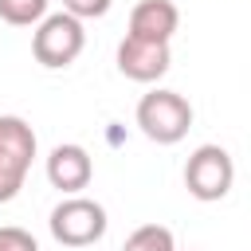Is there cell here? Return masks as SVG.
<instances>
[{
  "label": "cell",
  "instance_id": "cell-1",
  "mask_svg": "<svg viewBox=\"0 0 251 251\" xmlns=\"http://www.w3.org/2000/svg\"><path fill=\"white\" fill-rule=\"evenodd\" d=\"M35 129L20 114H0V204L16 200L35 161Z\"/></svg>",
  "mask_w": 251,
  "mask_h": 251
},
{
  "label": "cell",
  "instance_id": "cell-2",
  "mask_svg": "<svg viewBox=\"0 0 251 251\" xmlns=\"http://www.w3.org/2000/svg\"><path fill=\"white\" fill-rule=\"evenodd\" d=\"M137 126L157 145H176L192 129V102L176 90H149L137 102Z\"/></svg>",
  "mask_w": 251,
  "mask_h": 251
},
{
  "label": "cell",
  "instance_id": "cell-3",
  "mask_svg": "<svg viewBox=\"0 0 251 251\" xmlns=\"http://www.w3.org/2000/svg\"><path fill=\"white\" fill-rule=\"evenodd\" d=\"M47 227H51V235H55L59 247L78 251V247L98 243V239L106 235L110 220H106V208H102L98 200H90V196H67V200H59V204L51 208Z\"/></svg>",
  "mask_w": 251,
  "mask_h": 251
},
{
  "label": "cell",
  "instance_id": "cell-4",
  "mask_svg": "<svg viewBox=\"0 0 251 251\" xmlns=\"http://www.w3.org/2000/svg\"><path fill=\"white\" fill-rule=\"evenodd\" d=\"M86 47V31H82V20L67 16V12H51L35 24V35H31V55L39 67L47 71H63L71 67Z\"/></svg>",
  "mask_w": 251,
  "mask_h": 251
},
{
  "label": "cell",
  "instance_id": "cell-5",
  "mask_svg": "<svg viewBox=\"0 0 251 251\" xmlns=\"http://www.w3.org/2000/svg\"><path fill=\"white\" fill-rule=\"evenodd\" d=\"M235 184V161L224 145H196L192 157L184 161V188L188 196L212 204V200H224Z\"/></svg>",
  "mask_w": 251,
  "mask_h": 251
},
{
  "label": "cell",
  "instance_id": "cell-6",
  "mask_svg": "<svg viewBox=\"0 0 251 251\" xmlns=\"http://www.w3.org/2000/svg\"><path fill=\"white\" fill-rule=\"evenodd\" d=\"M114 59H118V71L126 78H133V82H157L173 67L169 43H145V39H129V35L118 43V55Z\"/></svg>",
  "mask_w": 251,
  "mask_h": 251
},
{
  "label": "cell",
  "instance_id": "cell-7",
  "mask_svg": "<svg viewBox=\"0 0 251 251\" xmlns=\"http://www.w3.org/2000/svg\"><path fill=\"white\" fill-rule=\"evenodd\" d=\"M90 176H94V161H90V153L82 145L67 141V145H55L47 153V180H51V188H59L67 196H78L90 184Z\"/></svg>",
  "mask_w": 251,
  "mask_h": 251
},
{
  "label": "cell",
  "instance_id": "cell-8",
  "mask_svg": "<svg viewBox=\"0 0 251 251\" xmlns=\"http://www.w3.org/2000/svg\"><path fill=\"white\" fill-rule=\"evenodd\" d=\"M180 27V12L173 0H137L129 12V39H145V43H169Z\"/></svg>",
  "mask_w": 251,
  "mask_h": 251
},
{
  "label": "cell",
  "instance_id": "cell-9",
  "mask_svg": "<svg viewBox=\"0 0 251 251\" xmlns=\"http://www.w3.org/2000/svg\"><path fill=\"white\" fill-rule=\"evenodd\" d=\"M122 251H176V235L165 224H141L126 235Z\"/></svg>",
  "mask_w": 251,
  "mask_h": 251
},
{
  "label": "cell",
  "instance_id": "cell-10",
  "mask_svg": "<svg viewBox=\"0 0 251 251\" xmlns=\"http://www.w3.org/2000/svg\"><path fill=\"white\" fill-rule=\"evenodd\" d=\"M51 0H0V20L12 27H31L47 16Z\"/></svg>",
  "mask_w": 251,
  "mask_h": 251
},
{
  "label": "cell",
  "instance_id": "cell-11",
  "mask_svg": "<svg viewBox=\"0 0 251 251\" xmlns=\"http://www.w3.org/2000/svg\"><path fill=\"white\" fill-rule=\"evenodd\" d=\"M110 4L114 0H63V12L75 16V20H98V16L110 12Z\"/></svg>",
  "mask_w": 251,
  "mask_h": 251
},
{
  "label": "cell",
  "instance_id": "cell-12",
  "mask_svg": "<svg viewBox=\"0 0 251 251\" xmlns=\"http://www.w3.org/2000/svg\"><path fill=\"white\" fill-rule=\"evenodd\" d=\"M0 251H39V243L24 227H0Z\"/></svg>",
  "mask_w": 251,
  "mask_h": 251
}]
</instances>
